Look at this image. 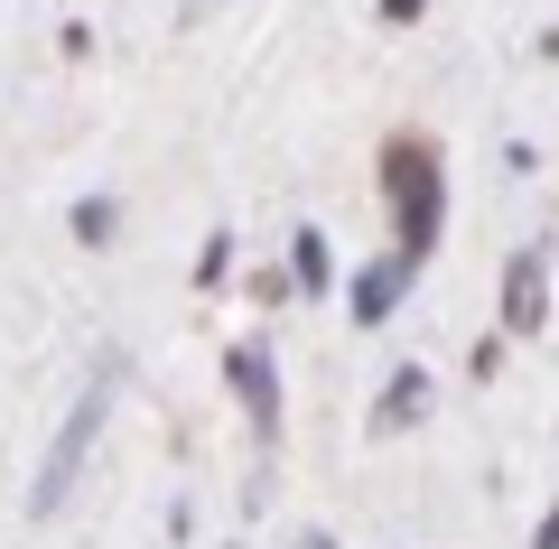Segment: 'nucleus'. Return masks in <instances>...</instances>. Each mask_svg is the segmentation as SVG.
<instances>
[{"label": "nucleus", "instance_id": "obj_1", "mask_svg": "<svg viewBox=\"0 0 559 549\" xmlns=\"http://www.w3.org/2000/svg\"><path fill=\"white\" fill-rule=\"evenodd\" d=\"M382 205H392V252L429 271L439 261V234H448V150L429 131L382 140Z\"/></svg>", "mask_w": 559, "mask_h": 549}, {"label": "nucleus", "instance_id": "obj_2", "mask_svg": "<svg viewBox=\"0 0 559 549\" xmlns=\"http://www.w3.org/2000/svg\"><path fill=\"white\" fill-rule=\"evenodd\" d=\"M103 410H112V373H94V382L75 392V410L57 419V438H47V466H38V512H57L66 493H75L84 456H94V438H103Z\"/></svg>", "mask_w": 559, "mask_h": 549}, {"label": "nucleus", "instance_id": "obj_3", "mask_svg": "<svg viewBox=\"0 0 559 549\" xmlns=\"http://www.w3.org/2000/svg\"><path fill=\"white\" fill-rule=\"evenodd\" d=\"M411 279H419V261H401V252L364 261V271L345 279V317H355V326H392L401 298H411Z\"/></svg>", "mask_w": 559, "mask_h": 549}, {"label": "nucleus", "instance_id": "obj_4", "mask_svg": "<svg viewBox=\"0 0 559 549\" xmlns=\"http://www.w3.org/2000/svg\"><path fill=\"white\" fill-rule=\"evenodd\" d=\"M495 317H503V335H540V317H550V252L540 242L503 261V308Z\"/></svg>", "mask_w": 559, "mask_h": 549}, {"label": "nucleus", "instance_id": "obj_5", "mask_svg": "<svg viewBox=\"0 0 559 549\" xmlns=\"http://www.w3.org/2000/svg\"><path fill=\"white\" fill-rule=\"evenodd\" d=\"M224 382H234V401L261 419V429H280V363H271V345H234L224 354Z\"/></svg>", "mask_w": 559, "mask_h": 549}, {"label": "nucleus", "instance_id": "obj_6", "mask_svg": "<svg viewBox=\"0 0 559 549\" xmlns=\"http://www.w3.org/2000/svg\"><path fill=\"white\" fill-rule=\"evenodd\" d=\"M429 419V363H392V382L373 392V438H401Z\"/></svg>", "mask_w": 559, "mask_h": 549}, {"label": "nucleus", "instance_id": "obj_7", "mask_svg": "<svg viewBox=\"0 0 559 549\" xmlns=\"http://www.w3.org/2000/svg\"><path fill=\"white\" fill-rule=\"evenodd\" d=\"M289 289H299V298H326V289H336V242H326L318 224L289 234Z\"/></svg>", "mask_w": 559, "mask_h": 549}, {"label": "nucleus", "instance_id": "obj_8", "mask_svg": "<svg viewBox=\"0 0 559 549\" xmlns=\"http://www.w3.org/2000/svg\"><path fill=\"white\" fill-rule=\"evenodd\" d=\"M66 224H75V242H84V252H112V234H121V205H112V196H84Z\"/></svg>", "mask_w": 559, "mask_h": 549}, {"label": "nucleus", "instance_id": "obj_9", "mask_svg": "<svg viewBox=\"0 0 559 549\" xmlns=\"http://www.w3.org/2000/svg\"><path fill=\"white\" fill-rule=\"evenodd\" d=\"M224 279H234V242H205V261H197V289H224Z\"/></svg>", "mask_w": 559, "mask_h": 549}, {"label": "nucleus", "instance_id": "obj_10", "mask_svg": "<svg viewBox=\"0 0 559 549\" xmlns=\"http://www.w3.org/2000/svg\"><path fill=\"white\" fill-rule=\"evenodd\" d=\"M373 20L382 28H419V20H429V0H373Z\"/></svg>", "mask_w": 559, "mask_h": 549}, {"label": "nucleus", "instance_id": "obj_11", "mask_svg": "<svg viewBox=\"0 0 559 549\" xmlns=\"http://www.w3.org/2000/svg\"><path fill=\"white\" fill-rule=\"evenodd\" d=\"M252 298H261V308H280V298H299V289H289V261H280V271H252Z\"/></svg>", "mask_w": 559, "mask_h": 549}, {"label": "nucleus", "instance_id": "obj_12", "mask_svg": "<svg viewBox=\"0 0 559 549\" xmlns=\"http://www.w3.org/2000/svg\"><path fill=\"white\" fill-rule=\"evenodd\" d=\"M532 549H559V503H550V522H540V530H532Z\"/></svg>", "mask_w": 559, "mask_h": 549}, {"label": "nucleus", "instance_id": "obj_13", "mask_svg": "<svg viewBox=\"0 0 559 549\" xmlns=\"http://www.w3.org/2000/svg\"><path fill=\"white\" fill-rule=\"evenodd\" d=\"M540 57H550V65H559V20H550V28H540Z\"/></svg>", "mask_w": 559, "mask_h": 549}, {"label": "nucleus", "instance_id": "obj_14", "mask_svg": "<svg viewBox=\"0 0 559 549\" xmlns=\"http://www.w3.org/2000/svg\"><path fill=\"white\" fill-rule=\"evenodd\" d=\"M299 549H336V540H326V530H299Z\"/></svg>", "mask_w": 559, "mask_h": 549}]
</instances>
